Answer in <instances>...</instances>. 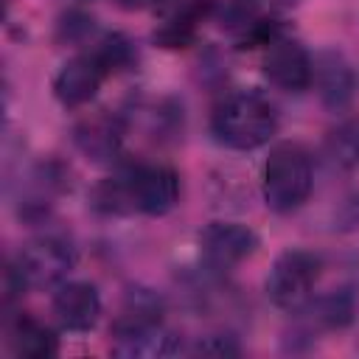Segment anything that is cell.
Segmentation results:
<instances>
[{
  "mask_svg": "<svg viewBox=\"0 0 359 359\" xmlns=\"http://www.w3.org/2000/svg\"><path fill=\"white\" fill-rule=\"evenodd\" d=\"M199 247L210 269H233L258 250V236L238 222H213L199 233Z\"/></svg>",
  "mask_w": 359,
  "mask_h": 359,
  "instance_id": "cell-8",
  "label": "cell"
},
{
  "mask_svg": "<svg viewBox=\"0 0 359 359\" xmlns=\"http://www.w3.org/2000/svg\"><path fill=\"white\" fill-rule=\"evenodd\" d=\"M154 8L165 17H180V14H188V17H205L213 6V0H151Z\"/></svg>",
  "mask_w": 359,
  "mask_h": 359,
  "instance_id": "cell-21",
  "label": "cell"
},
{
  "mask_svg": "<svg viewBox=\"0 0 359 359\" xmlns=\"http://www.w3.org/2000/svg\"><path fill=\"white\" fill-rule=\"evenodd\" d=\"M107 76H112V70L107 67L101 53L95 48L81 50L59 67V73L53 79V95L65 107H81L95 98V93L101 90Z\"/></svg>",
  "mask_w": 359,
  "mask_h": 359,
  "instance_id": "cell-7",
  "label": "cell"
},
{
  "mask_svg": "<svg viewBox=\"0 0 359 359\" xmlns=\"http://www.w3.org/2000/svg\"><path fill=\"white\" fill-rule=\"evenodd\" d=\"M264 76L286 93H303L311 87L314 59L297 39L280 34L264 48Z\"/></svg>",
  "mask_w": 359,
  "mask_h": 359,
  "instance_id": "cell-6",
  "label": "cell"
},
{
  "mask_svg": "<svg viewBox=\"0 0 359 359\" xmlns=\"http://www.w3.org/2000/svg\"><path fill=\"white\" fill-rule=\"evenodd\" d=\"M87 34H93V17L90 14L76 11V8L62 14V22H59V39L62 42H81Z\"/></svg>",
  "mask_w": 359,
  "mask_h": 359,
  "instance_id": "cell-19",
  "label": "cell"
},
{
  "mask_svg": "<svg viewBox=\"0 0 359 359\" xmlns=\"http://www.w3.org/2000/svg\"><path fill=\"white\" fill-rule=\"evenodd\" d=\"M314 185L311 157L300 143L283 140L272 146L266 163H264V202L275 213H292L297 210Z\"/></svg>",
  "mask_w": 359,
  "mask_h": 359,
  "instance_id": "cell-2",
  "label": "cell"
},
{
  "mask_svg": "<svg viewBox=\"0 0 359 359\" xmlns=\"http://www.w3.org/2000/svg\"><path fill=\"white\" fill-rule=\"evenodd\" d=\"M320 278V258L306 250H286L266 275V297L283 311H300Z\"/></svg>",
  "mask_w": 359,
  "mask_h": 359,
  "instance_id": "cell-4",
  "label": "cell"
},
{
  "mask_svg": "<svg viewBox=\"0 0 359 359\" xmlns=\"http://www.w3.org/2000/svg\"><path fill=\"white\" fill-rule=\"evenodd\" d=\"M25 289H45L62 283L76 266V247L56 233L36 236L25 241L17 258L8 264Z\"/></svg>",
  "mask_w": 359,
  "mask_h": 359,
  "instance_id": "cell-3",
  "label": "cell"
},
{
  "mask_svg": "<svg viewBox=\"0 0 359 359\" xmlns=\"http://www.w3.org/2000/svg\"><path fill=\"white\" fill-rule=\"evenodd\" d=\"M8 331V342H11V351L17 356H28V359H48L59 351L56 345V337L53 331L39 323L36 317L31 314H14L6 325Z\"/></svg>",
  "mask_w": 359,
  "mask_h": 359,
  "instance_id": "cell-14",
  "label": "cell"
},
{
  "mask_svg": "<svg viewBox=\"0 0 359 359\" xmlns=\"http://www.w3.org/2000/svg\"><path fill=\"white\" fill-rule=\"evenodd\" d=\"M210 129L227 149L250 151L269 143L278 132L275 104L258 90H236L224 95L210 118Z\"/></svg>",
  "mask_w": 359,
  "mask_h": 359,
  "instance_id": "cell-1",
  "label": "cell"
},
{
  "mask_svg": "<svg viewBox=\"0 0 359 359\" xmlns=\"http://www.w3.org/2000/svg\"><path fill=\"white\" fill-rule=\"evenodd\" d=\"M222 25L236 36V42L250 34L261 20H264V11H261V0H224L222 6V14H219Z\"/></svg>",
  "mask_w": 359,
  "mask_h": 359,
  "instance_id": "cell-18",
  "label": "cell"
},
{
  "mask_svg": "<svg viewBox=\"0 0 359 359\" xmlns=\"http://www.w3.org/2000/svg\"><path fill=\"white\" fill-rule=\"evenodd\" d=\"M73 140L79 146V151L93 160V163H112L121 154V143H123V121L112 112H95L87 115L84 121L76 123L73 129Z\"/></svg>",
  "mask_w": 359,
  "mask_h": 359,
  "instance_id": "cell-9",
  "label": "cell"
},
{
  "mask_svg": "<svg viewBox=\"0 0 359 359\" xmlns=\"http://www.w3.org/2000/svg\"><path fill=\"white\" fill-rule=\"evenodd\" d=\"M163 297L151 289H143V286H132L123 297V306L118 311V317L112 320V337H132V334H140L146 328H154V325H163Z\"/></svg>",
  "mask_w": 359,
  "mask_h": 359,
  "instance_id": "cell-12",
  "label": "cell"
},
{
  "mask_svg": "<svg viewBox=\"0 0 359 359\" xmlns=\"http://www.w3.org/2000/svg\"><path fill=\"white\" fill-rule=\"evenodd\" d=\"M121 8H140V6H146V3H151V0H115Z\"/></svg>",
  "mask_w": 359,
  "mask_h": 359,
  "instance_id": "cell-22",
  "label": "cell"
},
{
  "mask_svg": "<svg viewBox=\"0 0 359 359\" xmlns=\"http://www.w3.org/2000/svg\"><path fill=\"white\" fill-rule=\"evenodd\" d=\"M65 185V171L56 163H39L28 171V180L22 185V205L20 213L25 219H39L48 213L53 199L59 196Z\"/></svg>",
  "mask_w": 359,
  "mask_h": 359,
  "instance_id": "cell-13",
  "label": "cell"
},
{
  "mask_svg": "<svg viewBox=\"0 0 359 359\" xmlns=\"http://www.w3.org/2000/svg\"><path fill=\"white\" fill-rule=\"evenodd\" d=\"M323 154H325L331 168H339V171L356 168L359 165V118L345 121L342 126H337L325 137Z\"/></svg>",
  "mask_w": 359,
  "mask_h": 359,
  "instance_id": "cell-17",
  "label": "cell"
},
{
  "mask_svg": "<svg viewBox=\"0 0 359 359\" xmlns=\"http://www.w3.org/2000/svg\"><path fill=\"white\" fill-rule=\"evenodd\" d=\"M132 208L146 216H163L180 202V174L165 163L123 165Z\"/></svg>",
  "mask_w": 359,
  "mask_h": 359,
  "instance_id": "cell-5",
  "label": "cell"
},
{
  "mask_svg": "<svg viewBox=\"0 0 359 359\" xmlns=\"http://www.w3.org/2000/svg\"><path fill=\"white\" fill-rule=\"evenodd\" d=\"M182 351V339L163 325L146 328L132 337H118L112 345V353L129 356V359H157V356H174Z\"/></svg>",
  "mask_w": 359,
  "mask_h": 359,
  "instance_id": "cell-15",
  "label": "cell"
},
{
  "mask_svg": "<svg viewBox=\"0 0 359 359\" xmlns=\"http://www.w3.org/2000/svg\"><path fill=\"white\" fill-rule=\"evenodd\" d=\"M311 84L317 87V95H320L323 107L331 109V112H342L351 104L353 90H356L353 70L345 62V56L337 53V50H323L314 59V79H311Z\"/></svg>",
  "mask_w": 359,
  "mask_h": 359,
  "instance_id": "cell-11",
  "label": "cell"
},
{
  "mask_svg": "<svg viewBox=\"0 0 359 359\" xmlns=\"http://www.w3.org/2000/svg\"><path fill=\"white\" fill-rule=\"evenodd\" d=\"M306 309L311 311L314 325L320 328H345L353 323L356 314V294L353 289H334L320 300H309Z\"/></svg>",
  "mask_w": 359,
  "mask_h": 359,
  "instance_id": "cell-16",
  "label": "cell"
},
{
  "mask_svg": "<svg viewBox=\"0 0 359 359\" xmlns=\"http://www.w3.org/2000/svg\"><path fill=\"white\" fill-rule=\"evenodd\" d=\"M53 314L67 331H90L101 317V294L84 280L59 283L53 294Z\"/></svg>",
  "mask_w": 359,
  "mask_h": 359,
  "instance_id": "cell-10",
  "label": "cell"
},
{
  "mask_svg": "<svg viewBox=\"0 0 359 359\" xmlns=\"http://www.w3.org/2000/svg\"><path fill=\"white\" fill-rule=\"evenodd\" d=\"M266 3H272V6H278V8H294V6H300L303 0H266Z\"/></svg>",
  "mask_w": 359,
  "mask_h": 359,
  "instance_id": "cell-23",
  "label": "cell"
},
{
  "mask_svg": "<svg viewBox=\"0 0 359 359\" xmlns=\"http://www.w3.org/2000/svg\"><path fill=\"white\" fill-rule=\"evenodd\" d=\"M191 353H202V356H236V353H241V345L230 334H208V337H199V342L191 348Z\"/></svg>",
  "mask_w": 359,
  "mask_h": 359,
  "instance_id": "cell-20",
  "label": "cell"
}]
</instances>
